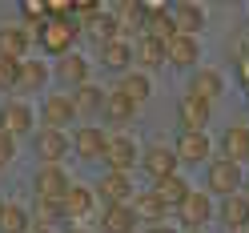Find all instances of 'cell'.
<instances>
[{
    "label": "cell",
    "instance_id": "10",
    "mask_svg": "<svg viewBox=\"0 0 249 233\" xmlns=\"http://www.w3.org/2000/svg\"><path fill=\"white\" fill-rule=\"evenodd\" d=\"M36 125V113H33V105H24L20 97H12L0 105V129H4L8 137H24V133H33Z\"/></svg>",
    "mask_w": 249,
    "mask_h": 233
},
{
    "label": "cell",
    "instance_id": "16",
    "mask_svg": "<svg viewBox=\"0 0 249 233\" xmlns=\"http://www.w3.org/2000/svg\"><path fill=\"white\" fill-rule=\"evenodd\" d=\"M33 145H36V157H40V165H60V161L69 157V149H72L69 133H56V129H40Z\"/></svg>",
    "mask_w": 249,
    "mask_h": 233
},
{
    "label": "cell",
    "instance_id": "32",
    "mask_svg": "<svg viewBox=\"0 0 249 233\" xmlns=\"http://www.w3.org/2000/svg\"><path fill=\"white\" fill-rule=\"evenodd\" d=\"M60 217H65V209H60V201H40V197H36V225L53 229V221H60Z\"/></svg>",
    "mask_w": 249,
    "mask_h": 233
},
{
    "label": "cell",
    "instance_id": "1",
    "mask_svg": "<svg viewBox=\"0 0 249 233\" xmlns=\"http://www.w3.org/2000/svg\"><path fill=\"white\" fill-rule=\"evenodd\" d=\"M241 185H245V169L241 165H233L225 157H213L205 165V193L209 197H233V193H241Z\"/></svg>",
    "mask_w": 249,
    "mask_h": 233
},
{
    "label": "cell",
    "instance_id": "27",
    "mask_svg": "<svg viewBox=\"0 0 249 233\" xmlns=\"http://www.w3.org/2000/svg\"><path fill=\"white\" fill-rule=\"evenodd\" d=\"M129 60H133V44L124 40V36L101 44V65H105V69H113V72L124 76V72H129Z\"/></svg>",
    "mask_w": 249,
    "mask_h": 233
},
{
    "label": "cell",
    "instance_id": "34",
    "mask_svg": "<svg viewBox=\"0 0 249 233\" xmlns=\"http://www.w3.org/2000/svg\"><path fill=\"white\" fill-rule=\"evenodd\" d=\"M12 157H17V137H8L4 129H0V169H4Z\"/></svg>",
    "mask_w": 249,
    "mask_h": 233
},
{
    "label": "cell",
    "instance_id": "25",
    "mask_svg": "<svg viewBox=\"0 0 249 233\" xmlns=\"http://www.w3.org/2000/svg\"><path fill=\"white\" fill-rule=\"evenodd\" d=\"M101 229H105V233H137V213H133V205H105V209H101Z\"/></svg>",
    "mask_w": 249,
    "mask_h": 233
},
{
    "label": "cell",
    "instance_id": "33",
    "mask_svg": "<svg viewBox=\"0 0 249 233\" xmlns=\"http://www.w3.org/2000/svg\"><path fill=\"white\" fill-rule=\"evenodd\" d=\"M17 72H20V60H0V89H17Z\"/></svg>",
    "mask_w": 249,
    "mask_h": 233
},
{
    "label": "cell",
    "instance_id": "5",
    "mask_svg": "<svg viewBox=\"0 0 249 233\" xmlns=\"http://www.w3.org/2000/svg\"><path fill=\"white\" fill-rule=\"evenodd\" d=\"M69 189H72V181H69V173H65L60 165H40V169H36L33 193H36L40 201H65Z\"/></svg>",
    "mask_w": 249,
    "mask_h": 233
},
{
    "label": "cell",
    "instance_id": "28",
    "mask_svg": "<svg viewBox=\"0 0 249 233\" xmlns=\"http://www.w3.org/2000/svg\"><path fill=\"white\" fill-rule=\"evenodd\" d=\"M133 56L141 60V72H153V69L169 65V60H165V40H157V36H141L133 44Z\"/></svg>",
    "mask_w": 249,
    "mask_h": 233
},
{
    "label": "cell",
    "instance_id": "6",
    "mask_svg": "<svg viewBox=\"0 0 249 233\" xmlns=\"http://www.w3.org/2000/svg\"><path fill=\"white\" fill-rule=\"evenodd\" d=\"M165 60L173 69H197L201 65V36H185V33H173L165 40Z\"/></svg>",
    "mask_w": 249,
    "mask_h": 233
},
{
    "label": "cell",
    "instance_id": "39",
    "mask_svg": "<svg viewBox=\"0 0 249 233\" xmlns=\"http://www.w3.org/2000/svg\"><path fill=\"white\" fill-rule=\"evenodd\" d=\"M72 233H85V229H72Z\"/></svg>",
    "mask_w": 249,
    "mask_h": 233
},
{
    "label": "cell",
    "instance_id": "17",
    "mask_svg": "<svg viewBox=\"0 0 249 233\" xmlns=\"http://www.w3.org/2000/svg\"><path fill=\"white\" fill-rule=\"evenodd\" d=\"M89 72H92V65H89V56H81V53H65L56 60V69H53V76L60 85H69V89L89 85Z\"/></svg>",
    "mask_w": 249,
    "mask_h": 233
},
{
    "label": "cell",
    "instance_id": "4",
    "mask_svg": "<svg viewBox=\"0 0 249 233\" xmlns=\"http://www.w3.org/2000/svg\"><path fill=\"white\" fill-rule=\"evenodd\" d=\"M76 33H81V24H76V20H44L40 24V49L60 60L65 53H72Z\"/></svg>",
    "mask_w": 249,
    "mask_h": 233
},
{
    "label": "cell",
    "instance_id": "22",
    "mask_svg": "<svg viewBox=\"0 0 249 233\" xmlns=\"http://www.w3.org/2000/svg\"><path fill=\"white\" fill-rule=\"evenodd\" d=\"M221 157L233 161V165L249 161V125H229L221 133Z\"/></svg>",
    "mask_w": 249,
    "mask_h": 233
},
{
    "label": "cell",
    "instance_id": "14",
    "mask_svg": "<svg viewBox=\"0 0 249 233\" xmlns=\"http://www.w3.org/2000/svg\"><path fill=\"white\" fill-rule=\"evenodd\" d=\"M105 145H108V133L101 125H81L72 133V149L81 161H105Z\"/></svg>",
    "mask_w": 249,
    "mask_h": 233
},
{
    "label": "cell",
    "instance_id": "8",
    "mask_svg": "<svg viewBox=\"0 0 249 233\" xmlns=\"http://www.w3.org/2000/svg\"><path fill=\"white\" fill-rule=\"evenodd\" d=\"M209 121H213V105L209 101L189 97V92L177 101V125H181V133H205Z\"/></svg>",
    "mask_w": 249,
    "mask_h": 233
},
{
    "label": "cell",
    "instance_id": "35",
    "mask_svg": "<svg viewBox=\"0 0 249 233\" xmlns=\"http://www.w3.org/2000/svg\"><path fill=\"white\" fill-rule=\"evenodd\" d=\"M20 12H24V20H36V17H40V24H44V17H49V4H20Z\"/></svg>",
    "mask_w": 249,
    "mask_h": 233
},
{
    "label": "cell",
    "instance_id": "13",
    "mask_svg": "<svg viewBox=\"0 0 249 233\" xmlns=\"http://www.w3.org/2000/svg\"><path fill=\"white\" fill-rule=\"evenodd\" d=\"M33 49V24H4L0 28V60H24Z\"/></svg>",
    "mask_w": 249,
    "mask_h": 233
},
{
    "label": "cell",
    "instance_id": "20",
    "mask_svg": "<svg viewBox=\"0 0 249 233\" xmlns=\"http://www.w3.org/2000/svg\"><path fill=\"white\" fill-rule=\"evenodd\" d=\"M60 209H65L69 221H81V217H89L92 209H97V189H89V185H76L65 193V201H60Z\"/></svg>",
    "mask_w": 249,
    "mask_h": 233
},
{
    "label": "cell",
    "instance_id": "7",
    "mask_svg": "<svg viewBox=\"0 0 249 233\" xmlns=\"http://www.w3.org/2000/svg\"><path fill=\"white\" fill-rule=\"evenodd\" d=\"M72 121H76V113H72V97H69V92H49V97L40 101V125L44 129L65 133Z\"/></svg>",
    "mask_w": 249,
    "mask_h": 233
},
{
    "label": "cell",
    "instance_id": "30",
    "mask_svg": "<svg viewBox=\"0 0 249 233\" xmlns=\"http://www.w3.org/2000/svg\"><path fill=\"white\" fill-rule=\"evenodd\" d=\"M101 117L108 121V125H129V121L137 117V105H133V101H124L121 92H105V108H101Z\"/></svg>",
    "mask_w": 249,
    "mask_h": 233
},
{
    "label": "cell",
    "instance_id": "12",
    "mask_svg": "<svg viewBox=\"0 0 249 233\" xmlns=\"http://www.w3.org/2000/svg\"><path fill=\"white\" fill-rule=\"evenodd\" d=\"M225 92V72L221 69H209V65H197L189 72V97H201V101H217Z\"/></svg>",
    "mask_w": 249,
    "mask_h": 233
},
{
    "label": "cell",
    "instance_id": "29",
    "mask_svg": "<svg viewBox=\"0 0 249 233\" xmlns=\"http://www.w3.org/2000/svg\"><path fill=\"white\" fill-rule=\"evenodd\" d=\"M49 85V69L40 60H20V72H17V92H40Z\"/></svg>",
    "mask_w": 249,
    "mask_h": 233
},
{
    "label": "cell",
    "instance_id": "3",
    "mask_svg": "<svg viewBox=\"0 0 249 233\" xmlns=\"http://www.w3.org/2000/svg\"><path fill=\"white\" fill-rule=\"evenodd\" d=\"M141 165V149L129 133H113L105 145V169L108 173H133V169Z\"/></svg>",
    "mask_w": 249,
    "mask_h": 233
},
{
    "label": "cell",
    "instance_id": "21",
    "mask_svg": "<svg viewBox=\"0 0 249 233\" xmlns=\"http://www.w3.org/2000/svg\"><path fill=\"white\" fill-rule=\"evenodd\" d=\"M101 108H105V89L101 85H81V89H72V113L81 117V121H92V117H101Z\"/></svg>",
    "mask_w": 249,
    "mask_h": 233
},
{
    "label": "cell",
    "instance_id": "37",
    "mask_svg": "<svg viewBox=\"0 0 249 233\" xmlns=\"http://www.w3.org/2000/svg\"><path fill=\"white\" fill-rule=\"evenodd\" d=\"M241 193H245V201H249V173H245V185H241Z\"/></svg>",
    "mask_w": 249,
    "mask_h": 233
},
{
    "label": "cell",
    "instance_id": "18",
    "mask_svg": "<svg viewBox=\"0 0 249 233\" xmlns=\"http://www.w3.org/2000/svg\"><path fill=\"white\" fill-rule=\"evenodd\" d=\"M97 197L105 201V205H129V201H133L129 173H108V169H105V177L97 181Z\"/></svg>",
    "mask_w": 249,
    "mask_h": 233
},
{
    "label": "cell",
    "instance_id": "36",
    "mask_svg": "<svg viewBox=\"0 0 249 233\" xmlns=\"http://www.w3.org/2000/svg\"><path fill=\"white\" fill-rule=\"evenodd\" d=\"M149 233H177V229H173V225H153Z\"/></svg>",
    "mask_w": 249,
    "mask_h": 233
},
{
    "label": "cell",
    "instance_id": "24",
    "mask_svg": "<svg viewBox=\"0 0 249 233\" xmlns=\"http://www.w3.org/2000/svg\"><path fill=\"white\" fill-rule=\"evenodd\" d=\"M129 205H133V213H137V221H149V225H165V217H169V209L161 205V197L153 193V189H141Z\"/></svg>",
    "mask_w": 249,
    "mask_h": 233
},
{
    "label": "cell",
    "instance_id": "31",
    "mask_svg": "<svg viewBox=\"0 0 249 233\" xmlns=\"http://www.w3.org/2000/svg\"><path fill=\"white\" fill-rule=\"evenodd\" d=\"M28 229H33V221H28L24 205H17V201L0 205V233H28Z\"/></svg>",
    "mask_w": 249,
    "mask_h": 233
},
{
    "label": "cell",
    "instance_id": "19",
    "mask_svg": "<svg viewBox=\"0 0 249 233\" xmlns=\"http://www.w3.org/2000/svg\"><path fill=\"white\" fill-rule=\"evenodd\" d=\"M169 20H173V33L201 36V28H205V8H201V4H189V0H181V4L169 8Z\"/></svg>",
    "mask_w": 249,
    "mask_h": 233
},
{
    "label": "cell",
    "instance_id": "2",
    "mask_svg": "<svg viewBox=\"0 0 249 233\" xmlns=\"http://www.w3.org/2000/svg\"><path fill=\"white\" fill-rule=\"evenodd\" d=\"M177 217H181V225L189 229V233H201V229L217 217V201H213L205 189H189V197L177 205Z\"/></svg>",
    "mask_w": 249,
    "mask_h": 233
},
{
    "label": "cell",
    "instance_id": "11",
    "mask_svg": "<svg viewBox=\"0 0 249 233\" xmlns=\"http://www.w3.org/2000/svg\"><path fill=\"white\" fill-rule=\"evenodd\" d=\"M141 169H145V173H149L153 181L181 173V165H177V153L169 149V145H145V149H141Z\"/></svg>",
    "mask_w": 249,
    "mask_h": 233
},
{
    "label": "cell",
    "instance_id": "26",
    "mask_svg": "<svg viewBox=\"0 0 249 233\" xmlns=\"http://www.w3.org/2000/svg\"><path fill=\"white\" fill-rule=\"evenodd\" d=\"M189 189H193V185L185 181L181 173H173V177H161V181H153V193L161 197V205H165V209H177L181 201L189 197Z\"/></svg>",
    "mask_w": 249,
    "mask_h": 233
},
{
    "label": "cell",
    "instance_id": "9",
    "mask_svg": "<svg viewBox=\"0 0 249 233\" xmlns=\"http://www.w3.org/2000/svg\"><path fill=\"white\" fill-rule=\"evenodd\" d=\"M173 153H177V165H209L213 161V141H209V133H181Z\"/></svg>",
    "mask_w": 249,
    "mask_h": 233
},
{
    "label": "cell",
    "instance_id": "15",
    "mask_svg": "<svg viewBox=\"0 0 249 233\" xmlns=\"http://www.w3.org/2000/svg\"><path fill=\"white\" fill-rule=\"evenodd\" d=\"M217 221L225 225V233H245L249 229V201L245 193H233L217 201Z\"/></svg>",
    "mask_w": 249,
    "mask_h": 233
},
{
    "label": "cell",
    "instance_id": "23",
    "mask_svg": "<svg viewBox=\"0 0 249 233\" xmlns=\"http://www.w3.org/2000/svg\"><path fill=\"white\" fill-rule=\"evenodd\" d=\"M113 92H121V97H124V101H133V105H145V101L153 97V76H149V72L129 69V72H124L121 81H117V89H113Z\"/></svg>",
    "mask_w": 249,
    "mask_h": 233
},
{
    "label": "cell",
    "instance_id": "38",
    "mask_svg": "<svg viewBox=\"0 0 249 233\" xmlns=\"http://www.w3.org/2000/svg\"><path fill=\"white\" fill-rule=\"evenodd\" d=\"M28 233H53V229H44V225H33V229H28Z\"/></svg>",
    "mask_w": 249,
    "mask_h": 233
}]
</instances>
